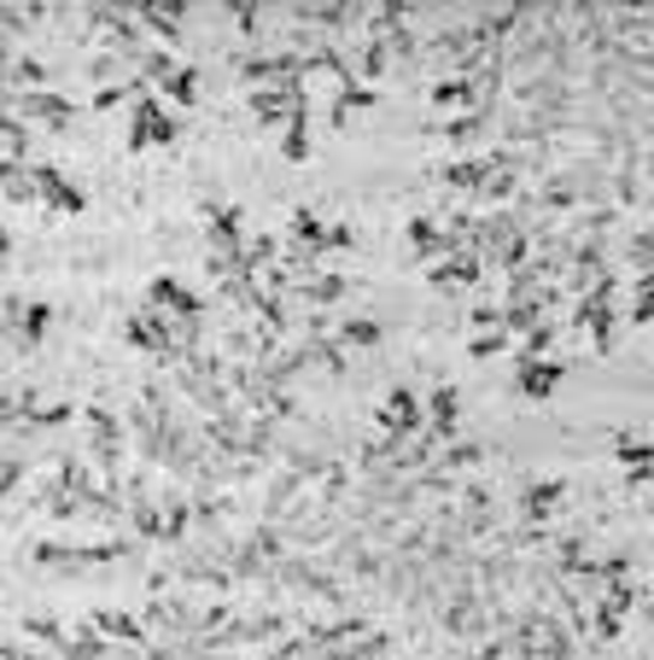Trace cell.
Returning <instances> with one entry per match:
<instances>
[{
	"label": "cell",
	"instance_id": "6da1fadb",
	"mask_svg": "<svg viewBox=\"0 0 654 660\" xmlns=\"http://www.w3.org/2000/svg\"><path fill=\"white\" fill-rule=\"evenodd\" d=\"M82 427H88V457H94V468H100V480L111 486V491H123V444H129V421H118L105 403H88L82 409Z\"/></svg>",
	"mask_w": 654,
	"mask_h": 660
},
{
	"label": "cell",
	"instance_id": "7a4b0ae2",
	"mask_svg": "<svg viewBox=\"0 0 654 660\" xmlns=\"http://www.w3.org/2000/svg\"><path fill=\"white\" fill-rule=\"evenodd\" d=\"M497 170H521V152H514V147H491V152L450 158V164L439 170V181H444V188H456V193H467V204H473L491 188V176H497Z\"/></svg>",
	"mask_w": 654,
	"mask_h": 660
},
{
	"label": "cell",
	"instance_id": "3957f363",
	"mask_svg": "<svg viewBox=\"0 0 654 660\" xmlns=\"http://www.w3.org/2000/svg\"><path fill=\"white\" fill-rule=\"evenodd\" d=\"M0 111H7V118H24L30 129H71L77 100L59 94V88H36V94H7Z\"/></svg>",
	"mask_w": 654,
	"mask_h": 660
},
{
	"label": "cell",
	"instance_id": "277c9868",
	"mask_svg": "<svg viewBox=\"0 0 654 660\" xmlns=\"http://www.w3.org/2000/svg\"><path fill=\"white\" fill-rule=\"evenodd\" d=\"M199 217H205V240H211V258H229V263H245V217H240V204L229 199H205L199 204Z\"/></svg>",
	"mask_w": 654,
	"mask_h": 660
},
{
	"label": "cell",
	"instance_id": "5b68a950",
	"mask_svg": "<svg viewBox=\"0 0 654 660\" xmlns=\"http://www.w3.org/2000/svg\"><path fill=\"white\" fill-rule=\"evenodd\" d=\"M123 503H129V520H123L129 538H141V543H164V503L152 497V480H147L141 468H134L129 480H123Z\"/></svg>",
	"mask_w": 654,
	"mask_h": 660
},
{
	"label": "cell",
	"instance_id": "8992f818",
	"mask_svg": "<svg viewBox=\"0 0 654 660\" xmlns=\"http://www.w3.org/2000/svg\"><path fill=\"white\" fill-rule=\"evenodd\" d=\"M374 427L386 432L392 444H410V439H421V432H426V403L410 392V386H392L386 403L374 409Z\"/></svg>",
	"mask_w": 654,
	"mask_h": 660
},
{
	"label": "cell",
	"instance_id": "52a82bcc",
	"mask_svg": "<svg viewBox=\"0 0 654 660\" xmlns=\"http://www.w3.org/2000/svg\"><path fill=\"white\" fill-rule=\"evenodd\" d=\"M403 240H410V258H415L421 269H433V263H444V258L467 252L462 234H450L444 222H433V217H410V222H403Z\"/></svg>",
	"mask_w": 654,
	"mask_h": 660
},
{
	"label": "cell",
	"instance_id": "ba28073f",
	"mask_svg": "<svg viewBox=\"0 0 654 660\" xmlns=\"http://www.w3.org/2000/svg\"><path fill=\"white\" fill-rule=\"evenodd\" d=\"M175 141V118L164 111V94H141L129 111V152L141 147H170Z\"/></svg>",
	"mask_w": 654,
	"mask_h": 660
},
{
	"label": "cell",
	"instance_id": "9c48e42d",
	"mask_svg": "<svg viewBox=\"0 0 654 660\" xmlns=\"http://www.w3.org/2000/svg\"><path fill=\"white\" fill-rule=\"evenodd\" d=\"M567 503V480H526L514 491V527H550V514Z\"/></svg>",
	"mask_w": 654,
	"mask_h": 660
},
{
	"label": "cell",
	"instance_id": "30bf717a",
	"mask_svg": "<svg viewBox=\"0 0 654 660\" xmlns=\"http://www.w3.org/2000/svg\"><path fill=\"white\" fill-rule=\"evenodd\" d=\"M7 328H12V346L18 351H36L41 339H48V328H53V304L12 292V299H7Z\"/></svg>",
	"mask_w": 654,
	"mask_h": 660
},
{
	"label": "cell",
	"instance_id": "8fae6325",
	"mask_svg": "<svg viewBox=\"0 0 654 660\" xmlns=\"http://www.w3.org/2000/svg\"><path fill=\"white\" fill-rule=\"evenodd\" d=\"M147 304L164 310V316H182V322H205V292H193L175 276H152L147 281Z\"/></svg>",
	"mask_w": 654,
	"mask_h": 660
},
{
	"label": "cell",
	"instance_id": "7c38bea8",
	"mask_svg": "<svg viewBox=\"0 0 654 660\" xmlns=\"http://www.w3.org/2000/svg\"><path fill=\"white\" fill-rule=\"evenodd\" d=\"M88 620H94L100 637H111V643H129V649H152L158 631L147 626V613H123V608H88Z\"/></svg>",
	"mask_w": 654,
	"mask_h": 660
},
{
	"label": "cell",
	"instance_id": "4fadbf2b",
	"mask_svg": "<svg viewBox=\"0 0 654 660\" xmlns=\"http://www.w3.org/2000/svg\"><path fill=\"white\" fill-rule=\"evenodd\" d=\"M426 281H433L444 299H462V292H473L485 281V258L480 252H456V258H444V263L426 269Z\"/></svg>",
	"mask_w": 654,
	"mask_h": 660
},
{
	"label": "cell",
	"instance_id": "5bb4252c",
	"mask_svg": "<svg viewBox=\"0 0 654 660\" xmlns=\"http://www.w3.org/2000/svg\"><path fill=\"white\" fill-rule=\"evenodd\" d=\"M134 18H141V30L152 36V48H182L188 36V7H170V0H152V7H134Z\"/></svg>",
	"mask_w": 654,
	"mask_h": 660
},
{
	"label": "cell",
	"instance_id": "9a60e30c",
	"mask_svg": "<svg viewBox=\"0 0 654 660\" xmlns=\"http://www.w3.org/2000/svg\"><path fill=\"white\" fill-rule=\"evenodd\" d=\"M30 170H36V193H41V204H53V211H64V217H82V211H88V193H82L59 164H30Z\"/></svg>",
	"mask_w": 654,
	"mask_h": 660
},
{
	"label": "cell",
	"instance_id": "2e32d148",
	"mask_svg": "<svg viewBox=\"0 0 654 660\" xmlns=\"http://www.w3.org/2000/svg\"><path fill=\"white\" fill-rule=\"evenodd\" d=\"M497 123H503V100H485V106L462 111V118H444V123H439V134H444L450 147H473L480 134H491Z\"/></svg>",
	"mask_w": 654,
	"mask_h": 660
},
{
	"label": "cell",
	"instance_id": "e0dca14e",
	"mask_svg": "<svg viewBox=\"0 0 654 660\" xmlns=\"http://www.w3.org/2000/svg\"><path fill=\"white\" fill-rule=\"evenodd\" d=\"M462 432V416H456V386L439 380L433 392H426V439L433 444H456Z\"/></svg>",
	"mask_w": 654,
	"mask_h": 660
},
{
	"label": "cell",
	"instance_id": "ac0fdd59",
	"mask_svg": "<svg viewBox=\"0 0 654 660\" xmlns=\"http://www.w3.org/2000/svg\"><path fill=\"white\" fill-rule=\"evenodd\" d=\"M426 100H433V111H450V118H462V111L485 106V82H480V77H439L433 88H426Z\"/></svg>",
	"mask_w": 654,
	"mask_h": 660
},
{
	"label": "cell",
	"instance_id": "d6986e66",
	"mask_svg": "<svg viewBox=\"0 0 654 660\" xmlns=\"http://www.w3.org/2000/svg\"><path fill=\"white\" fill-rule=\"evenodd\" d=\"M561 380H567V362H555V357L514 362V392H521V398H555Z\"/></svg>",
	"mask_w": 654,
	"mask_h": 660
},
{
	"label": "cell",
	"instance_id": "ffe728a7",
	"mask_svg": "<svg viewBox=\"0 0 654 660\" xmlns=\"http://www.w3.org/2000/svg\"><path fill=\"white\" fill-rule=\"evenodd\" d=\"M0 82H7V94H36V88L53 82V64L41 53H12L7 71H0Z\"/></svg>",
	"mask_w": 654,
	"mask_h": 660
},
{
	"label": "cell",
	"instance_id": "44dd1931",
	"mask_svg": "<svg viewBox=\"0 0 654 660\" xmlns=\"http://www.w3.org/2000/svg\"><path fill=\"white\" fill-rule=\"evenodd\" d=\"M351 292V281L345 276H333V269H315V276L292 292V304H310V310H328V304H340Z\"/></svg>",
	"mask_w": 654,
	"mask_h": 660
},
{
	"label": "cell",
	"instance_id": "7402d4cb",
	"mask_svg": "<svg viewBox=\"0 0 654 660\" xmlns=\"http://www.w3.org/2000/svg\"><path fill=\"white\" fill-rule=\"evenodd\" d=\"M286 18H292L299 30H322V36L345 30V24H363V12H356V7H292Z\"/></svg>",
	"mask_w": 654,
	"mask_h": 660
},
{
	"label": "cell",
	"instance_id": "603a6c76",
	"mask_svg": "<svg viewBox=\"0 0 654 660\" xmlns=\"http://www.w3.org/2000/svg\"><path fill=\"white\" fill-rule=\"evenodd\" d=\"M193 527H199V509H193L188 486H175V491L164 497V543H188Z\"/></svg>",
	"mask_w": 654,
	"mask_h": 660
},
{
	"label": "cell",
	"instance_id": "cb8c5ba5",
	"mask_svg": "<svg viewBox=\"0 0 654 660\" xmlns=\"http://www.w3.org/2000/svg\"><path fill=\"white\" fill-rule=\"evenodd\" d=\"M18 637H30V643L53 649V654H64V649H71V626L48 620V613H18Z\"/></svg>",
	"mask_w": 654,
	"mask_h": 660
},
{
	"label": "cell",
	"instance_id": "d4e9b609",
	"mask_svg": "<svg viewBox=\"0 0 654 660\" xmlns=\"http://www.w3.org/2000/svg\"><path fill=\"white\" fill-rule=\"evenodd\" d=\"M380 106V88H369V82H351V88H340V94H333V111H328V123L333 129H345L356 111H374Z\"/></svg>",
	"mask_w": 654,
	"mask_h": 660
},
{
	"label": "cell",
	"instance_id": "484cf974",
	"mask_svg": "<svg viewBox=\"0 0 654 660\" xmlns=\"http://www.w3.org/2000/svg\"><path fill=\"white\" fill-rule=\"evenodd\" d=\"M30 444H18V439H7V462H0V497H7V503H12V497L18 491H24V480H30Z\"/></svg>",
	"mask_w": 654,
	"mask_h": 660
},
{
	"label": "cell",
	"instance_id": "4316f807",
	"mask_svg": "<svg viewBox=\"0 0 654 660\" xmlns=\"http://www.w3.org/2000/svg\"><path fill=\"white\" fill-rule=\"evenodd\" d=\"M485 462V444H473V439H456V444H444L439 450V473H450V480H462V473H473V468H480Z\"/></svg>",
	"mask_w": 654,
	"mask_h": 660
},
{
	"label": "cell",
	"instance_id": "83f0119b",
	"mask_svg": "<svg viewBox=\"0 0 654 660\" xmlns=\"http://www.w3.org/2000/svg\"><path fill=\"white\" fill-rule=\"evenodd\" d=\"M0 141H7V164H30V152H36V134L24 118H7L0 111Z\"/></svg>",
	"mask_w": 654,
	"mask_h": 660
},
{
	"label": "cell",
	"instance_id": "f1b7e54d",
	"mask_svg": "<svg viewBox=\"0 0 654 660\" xmlns=\"http://www.w3.org/2000/svg\"><path fill=\"white\" fill-rule=\"evenodd\" d=\"M392 71V48L386 41H363V53H356V82H369V88H380V77Z\"/></svg>",
	"mask_w": 654,
	"mask_h": 660
},
{
	"label": "cell",
	"instance_id": "f546056e",
	"mask_svg": "<svg viewBox=\"0 0 654 660\" xmlns=\"http://www.w3.org/2000/svg\"><path fill=\"white\" fill-rule=\"evenodd\" d=\"M584 333H591V351L607 357V351L620 346V304H614V310H596L591 322H584Z\"/></svg>",
	"mask_w": 654,
	"mask_h": 660
},
{
	"label": "cell",
	"instance_id": "4dcf8cb0",
	"mask_svg": "<svg viewBox=\"0 0 654 660\" xmlns=\"http://www.w3.org/2000/svg\"><path fill=\"white\" fill-rule=\"evenodd\" d=\"M333 339H340L345 351H374L380 339H386V328L380 322H369V316H356V322H345V328H333Z\"/></svg>",
	"mask_w": 654,
	"mask_h": 660
},
{
	"label": "cell",
	"instance_id": "1f68e13d",
	"mask_svg": "<svg viewBox=\"0 0 654 660\" xmlns=\"http://www.w3.org/2000/svg\"><path fill=\"white\" fill-rule=\"evenodd\" d=\"M555 316H550V322H537L532 333H521V339H514V362H537V357H550V346H555Z\"/></svg>",
	"mask_w": 654,
	"mask_h": 660
},
{
	"label": "cell",
	"instance_id": "d6a6232c",
	"mask_svg": "<svg viewBox=\"0 0 654 660\" xmlns=\"http://www.w3.org/2000/svg\"><path fill=\"white\" fill-rule=\"evenodd\" d=\"M281 158H286V164H304V158H310V111H299V118L281 129Z\"/></svg>",
	"mask_w": 654,
	"mask_h": 660
},
{
	"label": "cell",
	"instance_id": "836d02e7",
	"mask_svg": "<svg viewBox=\"0 0 654 660\" xmlns=\"http://www.w3.org/2000/svg\"><path fill=\"white\" fill-rule=\"evenodd\" d=\"M0 181H7V199H12V204L41 199V193H36V170H30V164H0Z\"/></svg>",
	"mask_w": 654,
	"mask_h": 660
},
{
	"label": "cell",
	"instance_id": "e575fe53",
	"mask_svg": "<svg viewBox=\"0 0 654 660\" xmlns=\"http://www.w3.org/2000/svg\"><path fill=\"white\" fill-rule=\"evenodd\" d=\"M625 269H631V281H637L643 269H654V229H637L625 240Z\"/></svg>",
	"mask_w": 654,
	"mask_h": 660
},
{
	"label": "cell",
	"instance_id": "d590c367",
	"mask_svg": "<svg viewBox=\"0 0 654 660\" xmlns=\"http://www.w3.org/2000/svg\"><path fill=\"white\" fill-rule=\"evenodd\" d=\"M158 94H164L170 106H193V100H199V71H193V64H182V71L158 88Z\"/></svg>",
	"mask_w": 654,
	"mask_h": 660
},
{
	"label": "cell",
	"instance_id": "8d00e7d4",
	"mask_svg": "<svg viewBox=\"0 0 654 660\" xmlns=\"http://www.w3.org/2000/svg\"><path fill=\"white\" fill-rule=\"evenodd\" d=\"M614 457H620L625 468H648V462H654V439H631V432H620V439H614Z\"/></svg>",
	"mask_w": 654,
	"mask_h": 660
},
{
	"label": "cell",
	"instance_id": "74e56055",
	"mask_svg": "<svg viewBox=\"0 0 654 660\" xmlns=\"http://www.w3.org/2000/svg\"><path fill=\"white\" fill-rule=\"evenodd\" d=\"M503 351H514V333L509 328H491V333H473L467 339V357H503Z\"/></svg>",
	"mask_w": 654,
	"mask_h": 660
},
{
	"label": "cell",
	"instance_id": "f35d334b",
	"mask_svg": "<svg viewBox=\"0 0 654 660\" xmlns=\"http://www.w3.org/2000/svg\"><path fill=\"white\" fill-rule=\"evenodd\" d=\"M123 64H129L123 53H94V59H88V77H94L100 88H111V77H118Z\"/></svg>",
	"mask_w": 654,
	"mask_h": 660
},
{
	"label": "cell",
	"instance_id": "ab89813d",
	"mask_svg": "<svg viewBox=\"0 0 654 660\" xmlns=\"http://www.w3.org/2000/svg\"><path fill=\"white\" fill-rule=\"evenodd\" d=\"M0 24H7V36H30L36 24H48V12H24V7H12L7 18H0Z\"/></svg>",
	"mask_w": 654,
	"mask_h": 660
},
{
	"label": "cell",
	"instance_id": "60d3db41",
	"mask_svg": "<svg viewBox=\"0 0 654 660\" xmlns=\"http://www.w3.org/2000/svg\"><path fill=\"white\" fill-rule=\"evenodd\" d=\"M596 573H602V584H620V579H631V556H625V550H614L607 561H596Z\"/></svg>",
	"mask_w": 654,
	"mask_h": 660
},
{
	"label": "cell",
	"instance_id": "b9f144b4",
	"mask_svg": "<svg viewBox=\"0 0 654 660\" xmlns=\"http://www.w3.org/2000/svg\"><path fill=\"white\" fill-rule=\"evenodd\" d=\"M467 322L480 328V333H491V328H503V304H473L467 310Z\"/></svg>",
	"mask_w": 654,
	"mask_h": 660
},
{
	"label": "cell",
	"instance_id": "7bdbcfd3",
	"mask_svg": "<svg viewBox=\"0 0 654 660\" xmlns=\"http://www.w3.org/2000/svg\"><path fill=\"white\" fill-rule=\"evenodd\" d=\"M351 246H356L351 222H328V252H351Z\"/></svg>",
	"mask_w": 654,
	"mask_h": 660
},
{
	"label": "cell",
	"instance_id": "ee69618b",
	"mask_svg": "<svg viewBox=\"0 0 654 660\" xmlns=\"http://www.w3.org/2000/svg\"><path fill=\"white\" fill-rule=\"evenodd\" d=\"M0 660H59V654H53V649H24V643L12 637V643L0 649Z\"/></svg>",
	"mask_w": 654,
	"mask_h": 660
},
{
	"label": "cell",
	"instance_id": "f6af8a7d",
	"mask_svg": "<svg viewBox=\"0 0 654 660\" xmlns=\"http://www.w3.org/2000/svg\"><path fill=\"white\" fill-rule=\"evenodd\" d=\"M258 24H263L258 7H234V30H240V36H258Z\"/></svg>",
	"mask_w": 654,
	"mask_h": 660
},
{
	"label": "cell",
	"instance_id": "bcb514c9",
	"mask_svg": "<svg viewBox=\"0 0 654 660\" xmlns=\"http://www.w3.org/2000/svg\"><path fill=\"white\" fill-rule=\"evenodd\" d=\"M625 486L631 491H654V462L648 468H625Z\"/></svg>",
	"mask_w": 654,
	"mask_h": 660
},
{
	"label": "cell",
	"instance_id": "7dc6e473",
	"mask_svg": "<svg viewBox=\"0 0 654 660\" xmlns=\"http://www.w3.org/2000/svg\"><path fill=\"white\" fill-rule=\"evenodd\" d=\"M648 520H654V497H648Z\"/></svg>",
	"mask_w": 654,
	"mask_h": 660
}]
</instances>
